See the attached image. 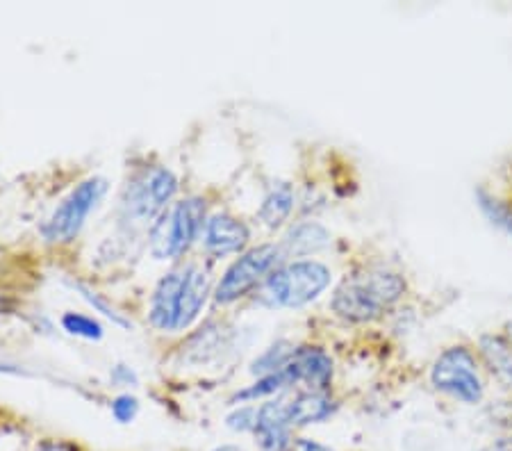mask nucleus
Wrapping results in <instances>:
<instances>
[{"label":"nucleus","mask_w":512,"mask_h":451,"mask_svg":"<svg viewBox=\"0 0 512 451\" xmlns=\"http://www.w3.org/2000/svg\"><path fill=\"white\" fill-rule=\"evenodd\" d=\"M112 381L119 385H137V374L126 365H117L112 369Z\"/></svg>","instance_id":"nucleus-25"},{"label":"nucleus","mask_w":512,"mask_h":451,"mask_svg":"<svg viewBox=\"0 0 512 451\" xmlns=\"http://www.w3.org/2000/svg\"><path fill=\"white\" fill-rule=\"evenodd\" d=\"M292 208H294L292 185L276 183L269 190V194L264 196L262 208H260V219L264 221V226H267V228H278V226L285 224Z\"/></svg>","instance_id":"nucleus-16"},{"label":"nucleus","mask_w":512,"mask_h":451,"mask_svg":"<svg viewBox=\"0 0 512 451\" xmlns=\"http://www.w3.org/2000/svg\"><path fill=\"white\" fill-rule=\"evenodd\" d=\"M280 258H283V249L276 244H262L255 249L246 251L242 258H237L228 272L221 278L217 287V301L219 303H233L249 294L253 287L262 285L267 281L269 274L278 267Z\"/></svg>","instance_id":"nucleus-7"},{"label":"nucleus","mask_w":512,"mask_h":451,"mask_svg":"<svg viewBox=\"0 0 512 451\" xmlns=\"http://www.w3.org/2000/svg\"><path fill=\"white\" fill-rule=\"evenodd\" d=\"M205 221V201L198 196L164 210L151 226V253L160 260L178 258L192 246Z\"/></svg>","instance_id":"nucleus-3"},{"label":"nucleus","mask_w":512,"mask_h":451,"mask_svg":"<svg viewBox=\"0 0 512 451\" xmlns=\"http://www.w3.org/2000/svg\"><path fill=\"white\" fill-rule=\"evenodd\" d=\"M508 331H510V342H512V324L508 326Z\"/></svg>","instance_id":"nucleus-29"},{"label":"nucleus","mask_w":512,"mask_h":451,"mask_svg":"<svg viewBox=\"0 0 512 451\" xmlns=\"http://www.w3.org/2000/svg\"><path fill=\"white\" fill-rule=\"evenodd\" d=\"M481 354L485 358L490 372L497 379L512 388V344L499 335H483L481 338Z\"/></svg>","instance_id":"nucleus-15"},{"label":"nucleus","mask_w":512,"mask_h":451,"mask_svg":"<svg viewBox=\"0 0 512 451\" xmlns=\"http://www.w3.org/2000/svg\"><path fill=\"white\" fill-rule=\"evenodd\" d=\"M78 290H80V294L82 297H85V301L89 303V306H94L98 313H103L107 319H112L114 324L117 326H121V328H130V322L126 317H123L117 308H112L110 303H107L101 294L98 292H94V290H89V287H85V285H78Z\"/></svg>","instance_id":"nucleus-22"},{"label":"nucleus","mask_w":512,"mask_h":451,"mask_svg":"<svg viewBox=\"0 0 512 451\" xmlns=\"http://www.w3.org/2000/svg\"><path fill=\"white\" fill-rule=\"evenodd\" d=\"M330 276V269L317 260L289 262L269 274L260 299L274 308H301L326 290Z\"/></svg>","instance_id":"nucleus-2"},{"label":"nucleus","mask_w":512,"mask_h":451,"mask_svg":"<svg viewBox=\"0 0 512 451\" xmlns=\"http://www.w3.org/2000/svg\"><path fill=\"white\" fill-rule=\"evenodd\" d=\"M481 451H512V438H499L494 440L492 445H487Z\"/></svg>","instance_id":"nucleus-26"},{"label":"nucleus","mask_w":512,"mask_h":451,"mask_svg":"<svg viewBox=\"0 0 512 451\" xmlns=\"http://www.w3.org/2000/svg\"><path fill=\"white\" fill-rule=\"evenodd\" d=\"M294 351L296 349L289 342H276L274 347H269L258 360H255L251 372L255 376H267V374L280 372V369L289 363V358L294 356Z\"/></svg>","instance_id":"nucleus-19"},{"label":"nucleus","mask_w":512,"mask_h":451,"mask_svg":"<svg viewBox=\"0 0 512 451\" xmlns=\"http://www.w3.org/2000/svg\"><path fill=\"white\" fill-rule=\"evenodd\" d=\"M210 294V278L201 267H187L183 287H180V299H178V319H176V331H183L194 322L201 313L205 299Z\"/></svg>","instance_id":"nucleus-12"},{"label":"nucleus","mask_w":512,"mask_h":451,"mask_svg":"<svg viewBox=\"0 0 512 451\" xmlns=\"http://www.w3.org/2000/svg\"><path fill=\"white\" fill-rule=\"evenodd\" d=\"M287 451H333V449L321 445V442L312 440V438H294V442L289 445Z\"/></svg>","instance_id":"nucleus-24"},{"label":"nucleus","mask_w":512,"mask_h":451,"mask_svg":"<svg viewBox=\"0 0 512 451\" xmlns=\"http://www.w3.org/2000/svg\"><path fill=\"white\" fill-rule=\"evenodd\" d=\"M476 203L492 226L512 235V205L497 199V196L487 194L485 190L476 192Z\"/></svg>","instance_id":"nucleus-18"},{"label":"nucleus","mask_w":512,"mask_h":451,"mask_svg":"<svg viewBox=\"0 0 512 451\" xmlns=\"http://www.w3.org/2000/svg\"><path fill=\"white\" fill-rule=\"evenodd\" d=\"M251 240L249 228L244 221H239L230 215H214L205 224V251L212 256H230L239 253Z\"/></svg>","instance_id":"nucleus-10"},{"label":"nucleus","mask_w":512,"mask_h":451,"mask_svg":"<svg viewBox=\"0 0 512 451\" xmlns=\"http://www.w3.org/2000/svg\"><path fill=\"white\" fill-rule=\"evenodd\" d=\"M212 451H249V449H244L239 445H219V447H214Z\"/></svg>","instance_id":"nucleus-28"},{"label":"nucleus","mask_w":512,"mask_h":451,"mask_svg":"<svg viewBox=\"0 0 512 451\" xmlns=\"http://www.w3.org/2000/svg\"><path fill=\"white\" fill-rule=\"evenodd\" d=\"M39 451H78L73 445H66V442H51V445H44Z\"/></svg>","instance_id":"nucleus-27"},{"label":"nucleus","mask_w":512,"mask_h":451,"mask_svg":"<svg viewBox=\"0 0 512 451\" xmlns=\"http://www.w3.org/2000/svg\"><path fill=\"white\" fill-rule=\"evenodd\" d=\"M406 292V283L390 269L369 267L355 272L337 285L333 310L349 322H371L392 308Z\"/></svg>","instance_id":"nucleus-1"},{"label":"nucleus","mask_w":512,"mask_h":451,"mask_svg":"<svg viewBox=\"0 0 512 451\" xmlns=\"http://www.w3.org/2000/svg\"><path fill=\"white\" fill-rule=\"evenodd\" d=\"M335 408V401L326 392L305 390L294 399H289V422H292L294 429L326 422L335 413Z\"/></svg>","instance_id":"nucleus-13"},{"label":"nucleus","mask_w":512,"mask_h":451,"mask_svg":"<svg viewBox=\"0 0 512 451\" xmlns=\"http://www.w3.org/2000/svg\"><path fill=\"white\" fill-rule=\"evenodd\" d=\"M431 383L462 404H478L483 399V381L476 360L465 347H451L440 354L431 369Z\"/></svg>","instance_id":"nucleus-6"},{"label":"nucleus","mask_w":512,"mask_h":451,"mask_svg":"<svg viewBox=\"0 0 512 451\" xmlns=\"http://www.w3.org/2000/svg\"><path fill=\"white\" fill-rule=\"evenodd\" d=\"M185 269L183 272H171L162 278L155 287L153 299H151V324L158 331H176V319H178V299H180V287H183Z\"/></svg>","instance_id":"nucleus-11"},{"label":"nucleus","mask_w":512,"mask_h":451,"mask_svg":"<svg viewBox=\"0 0 512 451\" xmlns=\"http://www.w3.org/2000/svg\"><path fill=\"white\" fill-rule=\"evenodd\" d=\"M328 244H330V233L324 226L317 224V221H303V224L294 226L292 231L287 233L280 249H283V253H287V256L303 258V256H310V253L324 251Z\"/></svg>","instance_id":"nucleus-14"},{"label":"nucleus","mask_w":512,"mask_h":451,"mask_svg":"<svg viewBox=\"0 0 512 451\" xmlns=\"http://www.w3.org/2000/svg\"><path fill=\"white\" fill-rule=\"evenodd\" d=\"M178 192V178L167 167H146L130 178L123 192V217L135 224L153 221L164 212L173 194Z\"/></svg>","instance_id":"nucleus-4"},{"label":"nucleus","mask_w":512,"mask_h":451,"mask_svg":"<svg viewBox=\"0 0 512 451\" xmlns=\"http://www.w3.org/2000/svg\"><path fill=\"white\" fill-rule=\"evenodd\" d=\"M292 383H305L310 390L326 392L333 379V360L319 347H301L285 365Z\"/></svg>","instance_id":"nucleus-9"},{"label":"nucleus","mask_w":512,"mask_h":451,"mask_svg":"<svg viewBox=\"0 0 512 451\" xmlns=\"http://www.w3.org/2000/svg\"><path fill=\"white\" fill-rule=\"evenodd\" d=\"M292 385H294V383H292V379H289L287 369L283 367V369H280V372L260 376V379L255 381L253 385H249V388L239 390L237 395L233 397V404H235V401H242V404H246V401H255V399L271 397V395H276V392H280V390L292 388Z\"/></svg>","instance_id":"nucleus-17"},{"label":"nucleus","mask_w":512,"mask_h":451,"mask_svg":"<svg viewBox=\"0 0 512 451\" xmlns=\"http://www.w3.org/2000/svg\"><path fill=\"white\" fill-rule=\"evenodd\" d=\"M110 410H112V417L119 424H130L139 413V401H137V397H132V395H119L117 399L112 401Z\"/></svg>","instance_id":"nucleus-23"},{"label":"nucleus","mask_w":512,"mask_h":451,"mask_svg":"<svg viewBox=\"0 0 512 451\" xmlns=\"http://www.w3.org/2000/svg\"><path fill=\"white\" fill-rule=\"evenodd\" d=\"M62 326L66 333L78 335V338L85 340H101L103 338V326L96 322V319L78 313H66L62 317Z\"/></svg>","instance_id":"nucleus-20"},{"label":"nucleus","mask_w":512,"mask_h":451,"mask_svg":"<svg viewBox=\"0 0 512 451\" xmlns=\"http://www.w3.org/2000/svg\"><path fill=\"white\" fill-rule=\"evenodd\" d=\"M294 426L289 422V399L267 401L258 408L255 445L260 451H287L294 442Z\"/></svg>","instance_id":"nucleus-8"},{"label":"nucleus","mask_w":512,"mask_h":451,"mask_svg":"<svg viewBox=\"0 0 512 451\" xmlns=\"http://www.w3.org/2000/svg\"><path fill=\"white\" fill-rule=\"evenodd\" d=\"M107 192V180L105 178H87L73 190L66 199L57 205L53 215L41 228V233L48 242H71L73 237L80 233V228L85 226L87 217L92 215V210Z\"/></svg>","instance_id":"nucleus-5"},{"label":"nucleus","mask_w":512,"mask_h":451,"mask_svg":"<svg viewBox=\"0 0 512 451\" xmlns=\"http://www.w3.org/2000/svg\"><path fill=\"white\" fill-rule=\"evenodd\" d=\"M226 426L235 433H255L258 426V408L255 406H239L226 417Z\"/></svg>","instance_id":"nucleus-21"}]
</instances>
